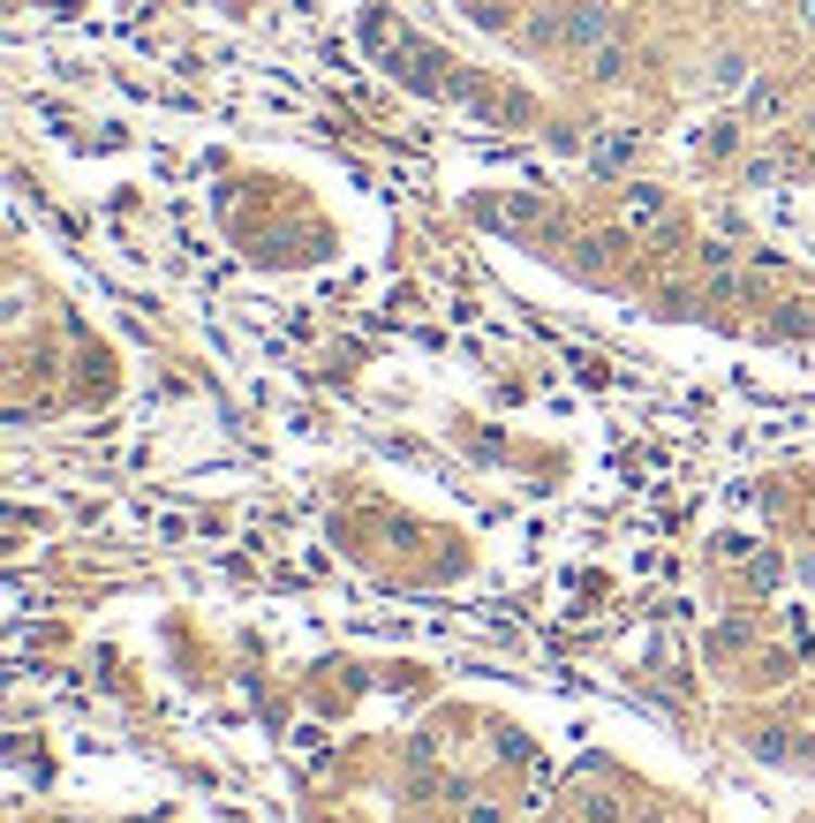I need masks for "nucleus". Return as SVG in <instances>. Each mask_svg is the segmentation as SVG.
<instances>
[{
    "instance_id": "obj_6",
    "label": "nucleus",
    "mask_w": 815,
    "mask_h": 823,
    "mask_svg": "<svg viewBox=\"0 0 815 823\" xmlns=\"http://www.w3.org/2000/svg\"><path fill=\"white\" fill-rule=\"evenodd\" d=\"M627 68H635V53H627L620 38H604L597 53H582V76H589V84H627Z\"/></svg>"
},
{
    "instance_id": "obj_3",
    "label": "nucleus",
    "mask_w": 815,
    "mask_h": 823,
    "mask_svg": "<svg viewBox=\"0 0 815 823\" xmlns=\"http://www.w3.org/2000/svg\"><path fill=\"white\" fill-rule=\"evenodd\" d=\"M635 152H642V129H604V137L589 144V174H612V181H620V174L635 166Z\"/></svg>"
},
{
    "instance_id": "obj_10",
    "label": "nucleus",
    "mask_w": 815,
    "mask_h": 823,
    "mask_svg": "<svg viewBox=\"0 0 815 823\" xmlns=\"http://www.w3.org/2000/svg\"><path fill=\"white\" fill-rule=\"evenodd\" d=\"M408 778H423V771H438V733H408Z\"/></svg>"
},
{
    "instance_id": "obj_13",
    "label": "nucleus",
    "mask_w": 815,
    "mask_h": 823,
    "mask_svg": "<svg viewBox=\"0 0 815 823\" xmlns=\"http://www.w3.org/2000/svg\"><path fill=\"white\" fill-rule=\"evenodd\" d=\"M491 756H498L506 771H521V763H529V740H513V733H491Z\"/></svg>"
},
{
    "instance_id": "obj_9",
    "label": "nucleus",
    "mask_w": 815,
    "mask_h": 823,
    "mask_svg": "<svg viewBox=\"0 0 815 823\" xmlns=\"http://www.w3.org/2000/svg\"><path fill=\"white\" fill-rule=\"evenodd\" d=\"M695 152H702V160H733V152H740V122H710V129L695 137Z\"/></svg>"
},
{
    "instance_id": "obj_11",
    "label": "nucleus",
    "mask_w": 815,
    "mask_h": 823,
    "mask_svg": "<svg viewBox=\"0 0 815 823\" xmlns=\"http://www.w3.org/2000/svg\"><path fill=\"white\" fill-rule=\"evenodd\" d=\"M657 311H664V318H695L702 295H695V288H657Z\"/></svg>"
},
{
    "instance_id": "obj_12",
    "label": "nucleus",
    "mask_w": 815,
    "mask_h": 823,
    "mask_svg": "<svg viewBox=\"0 0 815 823\" xmlns=\"http://www.w3.org/2000/svg\"><path fill=\"white\" fill-rule=\"evenodd\" d=\"M461 823H513V816H506L491 794H469V801H461Z\"/></svg>"
},
{
    "instance_id": "obj_15",
    "label": "nucleus",
    "mask_w": 815,
    "mask_h": 823,
    "mask_svg": "<svg viewBox=\"0 0 815 823\" xmlns=\"http://www.w3.org/2000/svg\"><path fill=\"white\" fill-rule=\"evenodd\" d=\"M400 823H438V816H400Z\"/></svg>"
},
{
    "instance_id": "obj_4",
    "label": "nucleus",
    "mask_w": 815,
    "mask_h": 823,
    "mask_svg": "<svg viewBox=\"0 0 815 823\" xmlns=\"http://www.w3.org/2000/svg\"><path fill=\"white\" fill-rule=\"evenodd\" d=\"M513 38H521L529 53H566V8H529Z\"/></svg>"
},
{
    "instance_id": "obj_1",
    "label": "nucleus",
    "mask_w": 815,
    "mask_h": 823,
    "mask_svg": "<svg viewBox=\"0 0 815 823\" xmlns=\"http://www.w3.org/2000/svg\"><path fill=\"white\" fill-rule=\"evenodd\" d=\"M620 227H627V235H664V227H672V197H664V181H642V174L620 181Z\"/></svg>"
},
{
    "instance_id": "obj_8",
    "label": "nucleus",
    "mask_w": 815,
    "mask_h": 823,
    "mask_svg": "<svg viewBox=\"0 0 815 823\" xmlns=\"http://www.w3.org/2000/svg\"><path fill=\"white\" fill-rule=\"evenodd\" d=\"M702 84H710V91H740V84H748V53H740V46H725V53H710V68H702Z\"/></svg>"
},
{
    "instance_id": "obj_7",
    "label": "nucleus",
    "mask_w": 815,
    "mask_h": 823,
    "mask_svg": "<svg viewBox=\"0 0 815 823\" xmlns=\"http://www.w3.org/2000/svg\"><path fill=\"white\" fill-rule=\"evenodd\" d=\"M566 816L574 823H627V809H620V794H604V786H574Z\"/></svg>"
},
{
    "instance_id": "obj_5",
    "label": "nucleus",
    "mask_w": 815,
    "mask_h": 823,
    "mask_svg": "<svg viewBox=\"0 0 815 823\" xmlns=\"http://www.w3.org/2000/svg\"><path fill=\"white\" fill-rule=\"evenodd\" d=\"M748 756H763V763H801L808 748L793 740V725H748Z\"/></svg>"
},
{
    "instance_id": "obj_14",
    "label": "nucleus",
    "mask_w": 815,
    "mask_h": 823,
    "mask_svg": "<svg viewBox=\"0 0 815 823\" xmlns=\"http://www.w3.org/2000/svg\"><path fill=\"white\" fill-rule=\"evenodd\" d=\"M801 30H808V38H815V0H801Z\"/></svg>"
},
{
    "instance_id": "obj_2",
    "label": "nucleus",
    "mask_w": 815,
    "mask_h": 823,
    "mask_svg": "<svg viewBox=\"0 0 815 823\" xmlns=\"http://www.w3.org/2000/svg\"><path fill=\"white\" fill-rule=\"evenodd\" d=\"M559 8H566V53H574V61L612 38V8H604V0H559Z\"/></svg>"
}]
</instances>
